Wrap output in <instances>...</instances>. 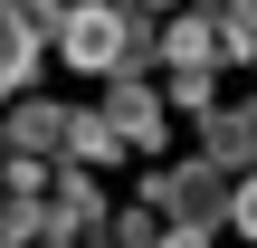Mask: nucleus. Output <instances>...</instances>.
<instances>
[{
	"instance_id": "obj_7",
	"label": "nucleus",
	"mask_w": 257,
	"mask_h": 248,
	"mask_svg": "<svg viewBox=\"0 0 257 248\" xmlns=\"http://www.w3.org/2000/svg\"><path fill=\"white\" fill-rule=\"evenodd\" d=\"M162 57H172V67H219V19H210V10H191V19L162 38Z\"/></svg>"
},
{
	"instance_id": "obj_13",
	"label": "nucleus",
	"mask_w": 257,
	"mask_h": 248,
	"mask_svg": "<svg viewBox=\"0 0 257 248\" xmlns=\"http://www.w3.org/2000/svg\"><path fill=\"white\" fill-rule=\"evenodd\" d=\"M229 29H238V38L257 48V0H229Z\"/></svg>"
},
{
	"instance_id": "obj_14",
	"label": "nucleus",
	"mask_w": 257,
	"mask_h": 248,
	"mask_svg": "<svg viewBox=\"0 0 257 248\" xmlns=\"http://www.w3.org/2000/svg\"><path fill=\"white\" fill-rule=\"evenodd\" d=\"M162 248H210V239H200V229H172V239H162Z\"/></svg>"
},
{
	"instance_id": "obj_3",
	"label": "nucleus",
	"mask_w": 257,
	"mask_h": 248,
	"mask_svg": "<svg viewBox=\"0 0 257 248\" xmlns=\"http://www.w3.org/2000/svg\"><path fill=\"white\" fill-rule=\"evenodd\" d=\"M105 124H114L134 153H153V143H162V96H153L143 76H114V96H105Z\"/></svg>"
},
{
	"instance_id": "obj_1",
	"label": "nucleus",
	"mask_w": 257,
	"mask_h": 248,
	"mask_svg": "<svg viewBox=\"0 0 257 248\" xmlns=\"http://www.w3.org/2000/svg\"><path fill=\"white\" fill-rule=\"evenodd\" d=\"M57 57H67V67H86V76H143L153 29H143V19H124V10H67Z\"/></svg>"
},
{
	"instance_id": "obj_11",
	"label": "nucleus",
	"mask_w": 257,
	"mask_h": 248,
	"mask_svg": "<svg viewBox=\"0 0 257 248\" xmlns=\"http://www.w3.org/2000/svg\"><path fill=\"white\" fill-rule=\"evenodd\" d=\"M229 229L257 239V172H238V191H229Z\"/></svg>"
},
{
	"instance_id": "obj_12",
	"label": "nucleus",
	"mask_w": 257,
	"mask_h": 248,
	"mask_svg": "<svg viewBox=\"0 0 257 248\" xmlns=\"http://www.w3.org/2000/svg\"><path fill=\"white\" fill-rule=\"evenodd\" d=\"M172 96L181 105H210V67H172Z\"/></svg>"
},
{
	"instance_id": "obj_8",
	"label": "nucleus",
	"mask_w": 257,
	"mask_h": 248,
	"mask_svg": "<svg viewBox=\"0 0 257 248\" xmlns=\"http://www.w3.org/2000/svg\"><path fill=\"white\" fill-rule=\"evenodd\" d=\"M38 48H48V38H38V29H19V19L0 10V96H19V86H29V67H38Z\"/></svg>"
},
{
	"instance_id": "obj_4",
	"label": "nucleus",
	"mask_w": 257,
	"mask_h": 248,
	"mask_svg": "<svg viewBox=\"0 0 257 248\" xmlns=\"http://www.w3.org/2000/svg\"><path fill=\"white\" fill-rule=\"evenodd\" d=\"M48 229H105V191L86 172H57L48 182Z\"/></svg>"
},
{
	"instance_id": "obj_10",
	"label": "nucleus",
	"mask_w": 257,
	"mask_h": 248,
	"mask_svg": "<svg viewBox=\"0 0 257 248\" xmlns=\"http://www.w3.org/2000/svg\"><path fill=\"white\" fill-rule=\"evenodd\" d=\"M114 143H124V134H114L105 115H76V124H67V153H76V162H105Z\"/></svg>"
},
{
	"instance_id": "obj_6",
	"label": "nucleus",
	"mask_w": 257,
	"mask_h": 248,
	"mask_svg": "<svg viewBox=\"0 0 257 248\" xmlns=\"http://www.w3.org/2000/svg\"><path fill=\"white\" fill-rule=\"evenodd\" d=\"M67 124H76L67 105H19V115H10V143H19V153H67Z\"/></svg>"
},
{
	"instance_id": "obj_16",
	"label": "nucleus",
	"mask_w": 257,
	"mask_h": 248,
	"mask_svg": "<svg viewBox=\"0 0 257 248\" xmlns=\"http://www.w3.org/2000/svg\"><path fill=\"white\" fill-rule=\"evenodd\" d=\"M76 10H114V0H76Z\"/></svg>"
},
{
	"instance_id": "obj_15",
	"label": "nucleus",
	"mask_w": 257,
	"mask_h": 248,
	"mask_svg": "<svg viewBox=\"0 0 257 248\" xmlns=\"http://www.w3.org/2000/svg\"><path fill=\"white\" fill-rule=\"evenodd\" d=\"M38 248H67V229H38Z\"/></svg>"
},
{
	"instance_id": "obj_5",
	"label": "nucleus",
	"mask_w": 257,
	"mask_h": 248,
	"mask_svg": "<svg viewBox=\"0 0 257 248\" xmlns=\"http://www.w3.org/2000/svg\"><path fill=\"white\" fill-rule=\"evenodd\" d=\"M210 162L219 172H257V105L248 115H210Z\"/></svg>"
},
{
	"instance_id": "obj_9",
	"label": "nucleus",
	"mask_w": 257,
	"mask_h": 248,
	"mask_svg": "<svg viewBox=\"0 0 257 248\" xmlns=\"http://www.w3.org/2000/svg\"><path fill=\"white\" fill-rule=\"evenodd\" d=\"M38 220H48V201H29V191L0 182V248H29V239H38Z\"/></svg>"
},
{
	"instance_id": "obj_2",
	"label": "nucleus",
	"mask_w": 257,
	"mask_h": 248,
	"mask_svg": "<svg viewBox=\"0 0 257 248\" xmlns=\"http://www.w3.org/2000/svg\"><path fill=\"white\" fill-rule=\"evenodd\" d=\"M229 191H238V182H229L210 153H200V162H181V172H153V182H143V201H172V220H181V229L229 220Z\"/></svg>"
}]
</instances>
